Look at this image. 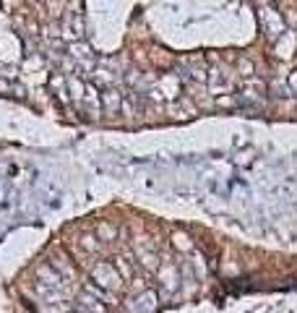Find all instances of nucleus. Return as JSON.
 I'll list each match as a JSON object with an SVG mask.
<instances>
[{"mask_svg":"<svg viewBox=\"0 0 297 313\" xmlns=\"http://www.w3.org/2000/svg\"><path fill=\"white\" fill-rule=\"evenodd\" d=\"M292 86L297 89V73H295V76H292Z\"/></svg>","mask_w":297,"mask_h":313,"instance_id":"obj_1","label":"nucleus"}]
</instances>
